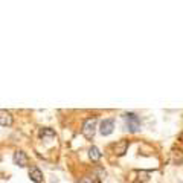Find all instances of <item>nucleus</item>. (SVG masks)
I'll return each mask as SVG.
<instances>
[{"instance_id":"f257e3e1","label":"nucleus","mask_w":183,"mask_h":183,"mask_svg":"<svg viewBox=\"0 0 183 183\" xmlns=\"http://www.w3.org/2000/svg\"><path fill=\"white\" fill-rule=\"evenodd\" d=\"M104 177H105V171H104L102 168L96 166V168H95V171L92 172L90 176H86V177H83L79 183H99L101 180H102V179H104Z\"/></svg>"},{"instance_id":"9d476101","label":"nucleus","mask_w":183,"mask_h":183,"mask_svg":"<svg viewBox=\"0 0 183 183\" xmlns=\"http://www.w3.org/2000/svg\"><path fill=\"white\" fill-rule=\"evenodd\" d=\"M40 136L41 137H55V131L52 128H41L40 130Z\"/></svg>"},{"instance_id":"39448f33","label":"nucleus","mask_w":183,"mask_h":183,"mask_svg":"<svg viewBox=\"0 0 183 183\" xmlns=\"http://www.w3.org/2000/svg\"><path fill=\"white\" fill-rule=\"evenodd\" d=\"M14 165H17L20 168H25V166H28V156H26V153H23V151H16L14 153Z\"/></svg>"},{"instance_id":"1a4fd4ad","label":"nucleus","mask_w":183,"mask_h":183,"mask_svg":"<svg viewBox=\"0 0 183 183\" xmlns=\"http://www.w3.org/2000/svg\"><path fill=\"white\" fill-rule=\"evenodd\" d=\"M101 151H99V148L98 146H90V150H89V157H90L93 162H98L99 159H101Z\"/></svg>"},{"instance_id":"0eeeda50","label":"nucleus","mask_w":183,"mask_h":183,"mask_svg":"<svg viewBox=\"0 0 183 183\" xmlns=\"http://www.w3.org/2000/svg\"><path fill=\"white\" fill-rule=\"evenodd\" d=\"M29 177H31V180L35 183H43V172L37 168V166H32L31 169H29Z\"/></svg>"},{"instance_id":"9b49d317","label":"nucleus","mask_w":183,"mask_h":183,"mask_svg":"<svg viewBox=\"0 0 183 183\" xmlns=\"http://www.w3.org/2000/svg\"><path fill=\"white\" fill-rule=\"evenodd\" d=\"M0 160H2V157H0Z\"/></svg>"},{"instance_id":"f03ea898","label":"nucleus","mask_w":183,"mask_h":183,"mask_svg":"<svg viewBox=\"0 0 183 183\" xmlns=\"http://www.w3.org/2000/svg\"><path fill=\"white\" fill-rule=\"evenodd\" d=\"M96 131V118H89L83 124V134L86 139H93Z\"/></svg>"},{"instance_id":"7ed1b4c3","label":"nucleus","mask_w":183,"mask_h":183,"mask_svg":"<svg viewBox=\"0 0 183 183\" xmlns=\"http://www.w3.org/2000/svg\"><path fill=\"white\" fill-rule=\"evenodd\" d=\"M124 118H125V122H127L128 130H130L131 133L139 131V128H141V121H139V118H137L134 113H125Z\"/></svg>"},{"instance_id":"423d86ee","label":"nucleus","mask_w":183,"mask_h":183,"mask_svg":"<svg viewBox=\"0 0 183 183\" xmlns=\"http://www.w3.org/2000/svg\"><path fill=\"white\" fill-rule=\"evenodd\" d=\"M0 125L2 127H11L12 125V116L6 110H0Z\"/></svg>"},{"instance_id":"20e7f679","label":"nucleus","mask_w":183,"mask_h":183,"mask_svg":"<svg viewBox=\"0 0 183 183\" xmlns=\"http://www.w3.org/2000/svg\"><path fill=\"white\" fill-rule=\"evenodd\" d=\"M114 130V119H104L101 122V127H99V133L102 136H110Z\"/></svg>"},{"instance_id":"6e6552de","label":"nucleus","mask_w":183,"mask_h":183,"mask_svg":"<svg viewBox=\"0 0 183 183\" xmlns=\"http://www.w3.org/2000/svg\"><path fill=\"white\" fill-rule=\"evenodd\" d=\"M128 145H130L128 141H121V142H118V144L114 145V154H116V156H124V154L127 153Z\"/></svg>"}]
</instances>
